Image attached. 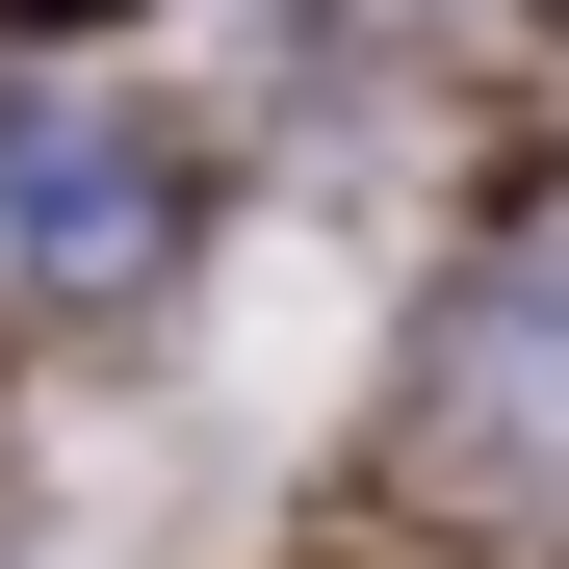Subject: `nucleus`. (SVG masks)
Segmentation results:
<instances>
[{
	"label": "nucleus",
	"instance_id": "f257e3e1",
	"mask_svg": "<svg viewBox=\"0 0 569 569\" xmlns=\"http://www.w3.org/2000/svg\"><path fill=\"white\" fill-rule=\"evenodd\" d=\"M415 440L466 466V492H569V208L492 233L440 284V337H415Z\"/></svg>",
	"mask_w": 569,
	"mask_h": 569
},
{
	"label": "nucleus",
	"instance_id": "f03ea898",
	"mask_svg": "<svg viewBox=\"0 0 569 569\" xmlns=\"http://www.w3.org/2000/svg\"><path fill=\"white\" fill-rule=\"evenodd\" d=\"M0 259H52V284L156 259V156H130V130H78V104H27V130H0Z\"/></svg>",
	"mask_w": 569,
	"mask_h": 569
}]
</instances>
